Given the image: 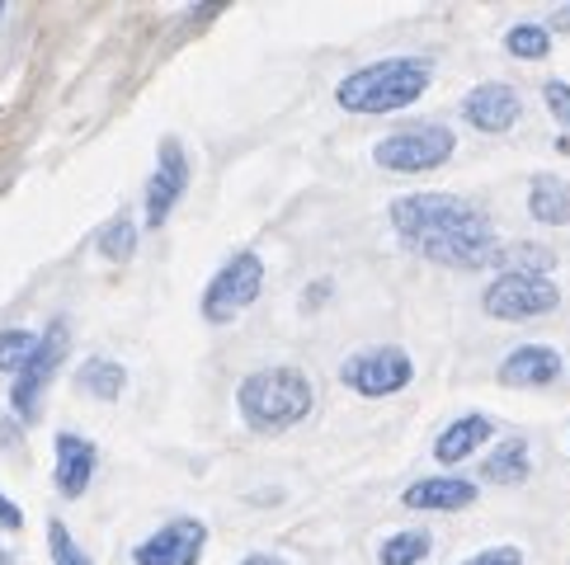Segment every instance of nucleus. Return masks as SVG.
<instances>
[{"label":"nucleus","mask_w":570,"mask_h":565,"mask_svg":"<svg viewBox=\"0 0 570 565\" xmlns=\"http://www.w3.org/2000/svg\"><path fill=\"white\" fill-rule=\"evenodd\" d=\"M340 377H344V387H353L359 396H391L416 377V368H410L406 349L382 345V349H368V354H349L340 363Z\"/></svg>","instance_id":"obj_8"},{"label":"nucleus","mask_w":570,"mask_h":565,"mask_svg":"<svg viewBox=\"0 0 570 565\" xmlns=\"http://www.w3.org/2000/svg\"><path fill=\"white\" fill-rule=\"evenodd\" d=\"M260 288H264L260 255L241 250V255H231L218 274H212V282L203 288L199 311H203V320H212V326H227V320H236L254 297H260Z\"/></svg>","instance_id":"obj_4"},{"label":"nucleus","mask_w":570,"mask_h":565,"mask_svg":"<svg viewBox=\"0 0 570 565\" xmlns=\"http://www.w3.org/2000/svg\"><path fill=\"white\" fill-rule=\"evenodd\" d=\"M504 52L519 57V62H538V57L552 52V33H547L542 24H514L504 33Z\"/></svg>","instance_id":"obj_21"},{"label":"nucleus","mask_w":570,"mask_h":565,"mask_svg":"<svg viewBox=\"0 0 570 565\" xmlns=\"http://www.w3.org/2000/svg\"><path fill=\"white\" fill-rule=\"evenodd\" d=\"M486 316L496 320H533L561 307V288L552 278H523V274H500L481 297Z\"/></svg>","instance_id":"obj_6"},{"label":"nucleus","mask_w":570,"mask_h":565,"mask_svg":"<svg viewBox=\"0 0 570 565\" xmlns=\"http://www.w3.org/2000/svg\"><path fill=\"white\" fill-rule=\"evenodd\" d=\"M552 29H570V10H557L552 14Z\"/></svg>","instance_id":"obj_30"},{"label":"nucleus","mask_w":570,"mask_h":565,"mask_svg":"<svg viewBox=\"0 0 570 565\" xmlns=\"http://www.w3.org/2000/svg\"><path fill=\"white\" fill-rule=\"evenodd\" d=\"M453 147H458V137L443 123H420V128H401V132L382 137L378 147H372V160H378L382 170L420 175V170L443 166V160L453 156Z\"/></svg>","instance_id":"obj_5"},{"label":"nucleus","mask_w":570,"mask_h":565,"mask_svg":"<svg viewBox=\"0 0 570 565\" xmlns=\"http://www.w3.org/2000/svg\"><path fill=\"white\" fill-rule=\"evenodd\" d=\"M90 476H94V443L81 434H57V467H52L57 490L76 499V495H86Z\"/></svg>","instance_id":"obj_13"},{"label":"nucleus","mask_w":570,"mask_h":565,"mask_svg":"<svg viewBox=\"0 0 570 565\" xmlns=\"http://www.w3.org/2000/svg\"><path fill=\"white\" fill-rule=\"evenodd\" d=\"M48 552H52V565H90V556L76 547V537L67 533V523H62V518H52V523H48Z\"/></svg>","instance_id":"obj_24"},{"label":"nucleus","mask_w":570,"mask_h":565,"mask_svg":"<svg viewBox=\"0 0 570 565\" xmlns=\"http://www.w3.org/2000/svg\"><path fill=\"white\" fill-rule=\"evenodd\" d=\"M76 381H81V391H90V396L118 400V396H123V387H128V373L118 368L113 358H90V363H81Z\"/></svg>","instance_id":"obj_19"},{"label":"nucleus","mask_w":570,"mask_h":565,"mask_svg":"<svg viewBox=\"0 0 570 565\" xmlns=\"http://www.w3.org/2000/svg\"><path fill=\"white\" fill-rule=\"evenodd\" d=\"M330 293V282H321V288H307V307H317V301Z\"/></svg>","instance_id":"obj_29"},{"label":"nucleus","mask_w":570,"mask_h":565,"mask_svg":"<svg viewBox=\"0 0 570 565\" xmlns=\"http://www.w3.org/2000/svg\"><path fill=\"white\" fill-rule=\"evenodd\" d=\"M189 189V156L180 147V137L161 141V160H156V175L147 185V227H166V217L180 204V194Z\"/></svg>","instance_id":"obj_9"},{"label":"nucleus","mask_w":570,"mask_h":565,"mask_svg":"<svg viewBox=\"0 0 570 565\" xmlns=\"http://www.w3.org/2000/svg\"><path fill=\"white\" fill-rule=\"evenodd\" d=\"M462 113H467V123L481 128V132H509L519 123V113H523V99H519L514 86L486 80V86H477L462 99Z\"/></svg>","instance_id":"obj_11"},{"label":"nucleus","mask_w":570,"mask_h":565,"mask_svg":"<svg viewBox=\"0 0 570 565\" xmlns=\"http://www.w3.org/2000/svg\"><path fill=\"white\" fill-rule=\"evenodd\" d=\"M429 533H391L387 542H382V552H378V561L382 565H416V561H424L429 556Z\"/></svg>","instance_id":"obj_22"},{"label":"nucleus","mask_w":570,"mask_h":565,"mask_svg":"<svg viewBox=\"0 0 570 565\" xmlns=\"http://www.w3.org/2000/svg\"><path fill=\"white\" fill-rule=\"evenodd\" d=\"M94 246H100V255L113 259V265H128V259L137 255V227H132V217H128V212H118L109 227L94 236Z\"/></svg>","instance_id":"obj_20"},{"label":"nucleus","mask_w":570,"mask_h":565,"mask_svg":"<svg viewBox=\"0 0 570 565\" xmlns=\"http://www.w3.org/2000/svg\"><path fill=\"white\" fill-rule=\"evenodd\" d=\"M391 227L416 255L448 269H486L500 250L490 217L458 194H406L391 204Z\"/></svg>","instance_id":"obj_1"},{"label":"nucleus","mask_w":570,"mask_h":565,"mask_svg":"<svg viewBox=\"0 0 570 565\" xmlns=\"http://www.w3.org/2000/svg\"><path fill=\"white\" fill-rule=\"evenodd\" d=\"M542 99H547V109H552L557 123L570 128V86H566V80H547V86H542Z\"/></svg>","instance_id":"obj_25"},{"label":"nucleus","mask_w":570,"mask_h":565,"mask_svg":"<svg viewBox=\"0 0 570 565\" xmlns=\"http://www.w3.org/2000/svg\"><path fill=\"white\" fill-rule=\"evenodd\" d=\"M462 565H523V552L519 547H486L477 556H467Z\"/></svg>","instance_id":"obj_26"},{"label":"nucleus","mask_w":570,"mask_h":565,"mask_svg":"<svg viewBox=\"0 0 570 565\" xmlns=\"http://www.w3.org/2000/svg\"><path fill=\"white\" fill-rule=\"evenodd\" d=\"M528 212L542 227H570V179L561 175H538L528 189Z\"/></svg>","instance_id":"obj_15"},{"label":"nucleus","mask_w":570,"mask_h":565,"mask_svg":"<svg viewBox=\"0 0 570 565\" xmlns=\"http://www.w3.org/2000/svg\"><path fill=\"white\" fill-rule=\"evenodd\" d=\"M0 528H24V514H19V504H10L0 495Z\"/></svg>","instance_id":"obj_27"},{"label":"nucleus","mask_w":570,"mask_h":565,"mask_svg":"<svg viewBox=\"0 0 570 565\" xmlns=\"http://www.w3.org/2000/svg\"><path fill=\"white\" fill-rule=\"evenodd\" d=\"M38 349V335L29 330H0V373H24V363L33 358Z\"/></svg>","instance_id":"obj_23"},{"label":"nucleus","mask_w":570,"mask_h":565,"mask_svg":"<svg viewBox=\"0 0 570 565\" xmlns=\"http://www.w3.org/2000/svg\"><path fill=\"white\" fill-rule=\"evenodd\" d=\"M486 438H490V419H486V415L453 419V424H448V429L439 434V443H434V457L443 462V467H453V462H467L471 453H477Z\"/></svg>","instance_id":"obj_16"},{"label":"nucleus","mask_w":570,"mask_h":565,"mask_svg":"<svg viewBox=\"0 0 570 565\" xmlns=\"http://www.w3.org/2000/svg\"><path fill=\"white\" fill-rule=\"evenodd\" d=\"M429 76H434V67L424 57H382V62L344 76L336 99L349 113H397L429 90Z\"/></svg>","instance_id":"obj_3"},{"label":"nucleus","mask_w":570,"mask_h":565,"mask_svg":"<svg viewBox=\"0 0 570 565\" xmlns=\"http://www.w3.org/2000/svg\"><path fill=\"white\" fill-rule=\"evenodd\" d=\"M241 565H283V561H279V556H264V552H254V556H246Z\"/></svg>","instance_id":"obj_28"},{"label":"nucleus","mask_w":570,"mask_h":565,"mask_svg":"<svg viewBox=\"0 0 570 565\" xmlns=\"http://www.w3.org/2000/svg\"><path fill=\"white\" fill-rule=\"evenodd\" d=\"M561 377V354L552 345H519L500 363V381L504 387H547Z\"/></svg>","instance_id":"obj_12"},{"label":"nucleus","mask_w":570,"mask_h":565,"mask_svg":"<svg viewBox=\"0 0 570 565\" xmlns=\"http://www.w3.org/2000/svg\"><path fill=\"white\" fill-rule=\"evenodd\" d=\"M401 499L406 509H467L477 499V486L462 476H429V480H416Z\"/></svg>","instance_id":"obj_14"},{"label":"nucleus","mask_w":570,"mask_h":565,"mask_svg":"<svg viewBox=\"0 0 570 565\" xmlns=\"http://www.w3.org/2000/svg\"><path fill=\"white\" fill-rule=\"evenodd\" d=\"M0 14H6V6H0Z\"/></svg>","instance_id":"obj_32"},{"label":"nucleus","mask_w":570,"mask_h":565,"mask_svg":"<svg viewBox=\"0 0 570 565\" xmlns=\"http://www.w3.org/2000/svg\"><path fill=\"white\" fill-rule=\"evenodd\" d=\"M490 269L504 274H523V278H547V269H557V255L542 246V240H504L490 259Z\"/></svg>","instance_id":"obj_17"},{"label":"nucleus","mask_w":570,"mask_h":565,"mask_svg":"<svg viewBox=\"0 0 570 565\" xmlns=\"http://www.w3.org/2000/svg\"><path fill=\"white\" fill-rule=\"evenodd\" d=\"M67 320H52V326L38 335V349L33 358L24 363V373L14 377V387H10V406L19 419H38V400H43L48 391V377L57 373V363L67 358Z\"/></svg>","instance_id":"obj_7"},{"label":"nucleus","mask_w":570,"mask_h":565,"mask_svg":"<svg viewBox=\"0 0 570 565\" xmlns=\"http://www.w3.org/2000/svg\"><path fill=\"white\" fill-rule=\"evenodd\" d=\"M317 391H311L307 373L298 368H260L241 381L236 391V410L254 434H288L311 415Z\"/></svg>","instance_id":"obj_2"},{"label":"nucleus","mask_w":570,"mask_h":565,"mask_svg":"<svg viewBox=\"0 0 570 565\" xmlns=\"http://www.w3.org/2000/svg\"><path fill=\"white\" fill-rule=\"evenodd\" d=\"M203 542H208V528L199 518H174L161 533H151L142 547L132 552V561L137 565H199Z\"/></svg>","instance_id":"obj_10"},{"label":"nucleus","mask_w":570,"mask_h":565,"mask_svg":"<svg viewBox=\"0 0 570 565\" xmlns=\"http://www.w3.org/2000/svg\"><path fill=\"white\" fill-rule=\"evenodd\" d=\"M481 476L496 480V486H519V480H528V443L523 438H504L500 448L486 457Z\"/></svg>","instance_id":"obj_18"},{"label":"nucleus","mask_w":570,"mask_h":565,"mask_svg":"<svg viewBox=\"0 0 570 565\" xmlns=\"http://www.w3.org/2000/svg\"><path fill=\"white\" fill-rule=\"evenodd\" d=\"M0 565H14V556H10L6 547H0Z\"/></svg>","instance_id":"obj_31"}]
</instances>
